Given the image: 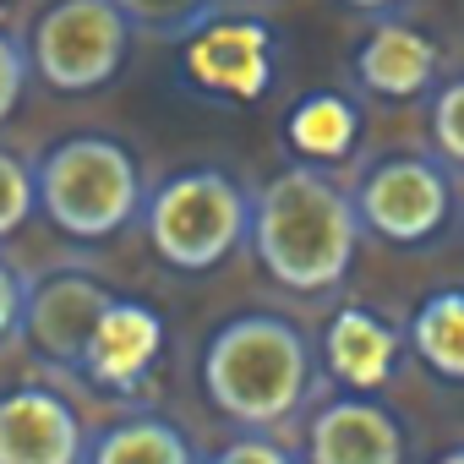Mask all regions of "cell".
<instances>
[{"label": "cell", "instance_id": "cell-1", "mask_svg": "<svg viewBox=\"0 0 464 464\" xmlns=\"http://www.w3.org/2000/svg\"><path fill=\"white\" fill-rule=\"evenodd\" d=\"M252 252L295 295H323L344 285L355 246H361V218L350 191L317 169V164H290L279 169L257 197H252Z\"/></svg>", "mask_w": 464, "mask_h": 464}, {"label": "cell", "instance_id": "cell-2", "mask_svg": "<svg viewBox=\"0 0 464 464\" xmlns=\"http://www.w3.org/2000/svg\"><path fill=\"white\" fill-rule=\"evenodd\" d=\"M202 393L236 426H279L301 415L317 388L312 339L279 312H241L208 334L202 344Z\"/></svg>", "mask_w": 464, "mask_h": 464}, {"label": "cell", "instance_id": "cell-3", "mask_svg": "<svg viewBox=\"0 0 464 464\" xmlns=\"http://www.w3.org/2000/svg\"><path fill=\"white\" fill-rule=\"evenodd\" d=\"M39 208L44 218L72 241H110L142 213V164L126 142L104 137V131H82L55 142L39 164Z\"/></svg>", "mask_w": 464, "mask_h": 464}, {"label": "cell", "instance_id": "cell-4", "mask_svg": "<svg viewBox=\"0 0 464 464\" xmlns=\"http://www.w3.org/2000/svg\"><path fill=\"white\" fill-rule=\"evenodd\" d=\"M142 229L159 263L208 274L252 236V197L224 169H180L142 202Z\"/></svg>", "mask_w": 464, "mask_h": 464}, {"label": "cell", "instance_id": "cell-5", "mask_svg": "<svg viewBox=\"0 0 464 464\" xmlns=\"http://www.w3.org/2000/svg\"><path fill=\"white\" fill-rule=\"evenodd\" d=\"M131 34L137 28L121 12V0H55L34 23L28 66L55 93H93L126 66Z\"/></svg>", "mask_w": 464, "mask_h": 464}, {"label": "cell", "instance_id": "cell-6", "mask_svg": "<svg viewBox=\"0 0 464 464\" xmlns=\"http://www.w3.org/2000/svg\"><path fill=\"white\" fill-rule=\"evenodd\" d=\"M350 202H355L361 229H372V236H382L393 246H420L448 224L453 186H448L442 164H431L420 153H393V159H377L355 180Z\"/></svg>", "mask_w": 464, "mask_h": 464}, {"label": "cell", "instance_id": "cell-7", "mask_svg": "<svg viewBox=\"0 0 464 464\" xmlns=\"http://www.w3.org/2000/svg\"><path fill=\"white\" fill-rule=\"evenodd\" d=\"M115 301V290L82 268H55L39 285H28L23 301V339L34 344L39 361L61 366V372H82L93 323L104 317V306Z\"/></svg>", "mask_w": 464, "mask_h": 464}, {"label": "cell", "instance_id": "cell-8", "mask_svg": "<svg viewBox=\"0 0 464 464\" xmlns=\"http://www.w3.org/2000/svg\"><path fill=\"white\" fill-rule=\"evenodd\" d=\"M186 72L191 82L224 93V99H263L274 82V34L252 17H213L186 39Z\"/></svg>", "mask_w": 464, "mask_h": 464}, {"label": "cell", "instance_id": "cell-9", "mask_svg": "<svg viewBox=\"0 0 464 464\" xmlns=\"http://www.w3.org/2000/svg\"><path fill=\"white\" fill-rule=\"evenodd\" d=\"M306 464H404V420L372 393H339L306 420Z\"/></svg>", "mask_w": 464, "mask_h": 464}, {"label": "cell", "instance_id": "cell-10", "mask_svg": "<svg viewBox=\"0 0 464 464\" xmlns=\"http://www.w3.org/2000/svg\"><path fill=\"white\" fill-rule=\"evenodd\" d=\"M88 431L82 415L39 382L0 393V464H82Z\"/></svg>", "mask_w": 464, "mask_h": 464}, {"label": "cell", "instance_id": "cell-11", "mask_svg": "<svg viewBox=\"0 0 464 464\" xmlns=\"http://www.w3.org/2000/svg\"><path fill=\"white\" fill-rule=\"evenodd\" d=\"M164 350V317L142 301H126L115 295L104 306V317L93 323V339H88V355H82V377L93 388H110V393H131L153 361Z\"/></svg>", "mask_w": 464, "mask_h": 464}, {"label": "cell", "instance_id": "cell-12", "mask_svg": "<svg viewBox=\"0 0 464 464\" xmlns=\"http://www.w3.org/2000/svg\"><path fill=\"white\" fill-rule=\"evenodd\" d=\"M399 350H404L399 328L382 323V317L366 312V306H339V312L328 317V328H323V344H317L328 377H339V382L355 388V393H377V388L393 377Z\"/></svg>", "mask_w": 464, "mask_h": 464}, {"label": "cell", "instance_id": "cell-13", "mask_svg": "<svg viewBox=\"0 0 464 464\" xmlns=\"http://www.w3.org/2000/svg\"><path fill=\"white\" fill-rule=\"evenodd\" d=\"M442 55L410 23H377L355 50V82L377 99H415L437 82Z\"/></svg>", "mask_w": 464, "mask_h": 464}, {"label": "cell", "instance_id": "cell-14", "mask_svg": "<svg viewBox=\"0 0 464 464\" xmlns=\"http://www.w3.org/2000/svg\"><path fill=\"white\" fill-rule=\"evenodd\" d=\"M285 137H290V148L301 153V164H339V159H350V148H355V137H361V115H355V104L344 99V93H306L295 110H290V121H285Z\"/></svg>", "mask_w": 464, "mask_h": 464}, {"label": "cell", "instance_id": "cell-15", "mask_svg": "<svg viewBox=\"0 0 464 464\" xmlns=\"http://www.w3.org/2000/svg\"><path fill=\"white\" fill-rule=\"evenodd\" d=\"M82 464H197L191 437L164 415H126L88 442Z\"/></svg>", "mask_w": 464, "mask_h": 464}, {"label": "cell", "instance_id": "cell-16", "mask_svg": "<svg viewBox=\"0 0 464 464\" xmlns=\"http://www.w3.org/2000/svg\"><path fill=\"white\" fill-rule=\"evenodd\" d=\"M410 350L448 382H464V285L431 290L410 317Z\"/></svg>", "mask_w": 464, "mask_h": 464}, {"label": "cell", "instance_id": "cell-17", "mask_svg": "<svg viewBox=\"0 0 464 464\" xmlns=\"http://www.w3.org/2000/svg\"><path fill=\"white\" fill-rule=\"evenodd\" d=\"M131 28L164 34V39H191L202 23L218 17V0H121Z\"/></svg>", "mask_w": 464, "mask_h": 464}, {"label": "cell", "instance_id": "cell-18", "mask_svg": "<svg viewBox=\"0 0 464 464\" xmlns=\"http://www.w3.org/2000/svg\"><path fill=\"white\" fill-rule=\"evenodd\" d=\"M39 208V180H34V164L17 159L12 148H0V241L17 236V229L34 218Z\"/></svg>", "mask_w": 464, "mask_h": 464}, {"label": "cell", "instance_id": "cell-19", "mask_svg": "<svg viewBox=\"0 0 464 464\" xmlns=\"http://www.w3.org/2000/svg\"><path fill=\"white\" fill-rule=\"evenodd\" d=\"M431 142H437V153L448 164L464 169V77L437 93V104H431Z\"/></svg>", "mask_w": 464, "mask_h": 464}, {"label": "cell", "instance_id": "cell-20", "mask_svg": "<svg viewBox=\"0 0 464 464\" xmlns=\"http://www.w3.org/2000/svg\"><path fill=\"white\" fill-rule=\"evenodd\" d=\"M28 50L0 28V126H6L12 115H17V104H23V88H28Z\"/></svg>", "mask_w": 464, "mask_h": 464}, {"label": "cell", "instance_id": "cell-21", "mask_svg": "<svg viewBox=\"0 0 464 464\" xmlns=\"http://www.w3.org/2000/svg\"><path fill=\"white\" fill-rule=\"evenodd\" d=\"M208 464H295V453L290 448H279L274 437H263V431H252V437H236V442H224Z\"/></svg>", "mask_w": 464, "mask_h": 464}, {"label": "cell", "instance_id": "cell-22", "mask_svg": "<svg viewBox=\"0 0 464 464\" xmlns=\"http://www.w3.org/2000/svg\"><path fill=\"white\" fill-rule=\"evenodd\" d=\"M23 301H28V285L12 274V263H0V339L23 334Z\"/></svg>", "mask_w": 464, "mask_h": 464}, {"label": "cell", "instance_id": "cell-23", "mask_svg": "<svg viewBox=\"0 0 464 464\" xmlns=\"http://www.w3.org/2000/svg\"><path fill=\"white\" fill-rule=\"evenodd\" d=\"M344 6H355V12H388V6H399V0H344Z\"/></svg>", "mask_w": 464, "mask_h": 464}, {"label": "cell", "instance_id": "cell-24", "mask_svg": "<svg viewBox=\"0 0 464 464\" xmlns=\"http://www.w3.org/2000/svg\"><path fill=\"white\" fill-rule=\"evenodd\" d=\"M431 464H464V448H448V453H437Z\"/></svg>", "mask_w": 464, "mask_h": 464}]
</instances>
